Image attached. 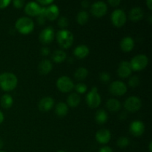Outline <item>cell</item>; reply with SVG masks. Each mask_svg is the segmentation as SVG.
<instances>
[{"label":"cell","instance_id":"6da1fadb","mask_svg":"<svg viewBox=\"0 0 152 152\" xmlns=\"http://www.w3.org/2000/svg\"><path fill=\"white\" fill-rule=\"evenodd\" d=\"M17 83V77L13 73L4 72L0 74V88L3 91H12L16 87Z\"/></svg>","mask_w":152,"mask_h":152},{"label":"cell","instance_id":"7a4b0ae2","mask_svg":"<svg viewBox=\"0 0 152 152\" xmlns=\"http://www.w3.org/2000/svg\"><path fill=\"white\" fill-rule=\"evenodd\" d=\"M56 37L59 45L63 48H68L72 45L73 42H74V35L68 30H59L56 34Z\"/></svg>","mask_w":152,"mask_h":152},{"label":"cell","instance_id":"3957f363","mask_svg":"<svg viewBox=\"0 0 152 152\" xmlns=\"http://www.w3.org/2000/svg\"><path fill=\"white\" fill-rule=\"evenodd\" d=\"M16 28L19 33L23 34H27L31 33L34 30V21L29 17L22 16L17 19L15 24Z\"/></svg>","mask_w":152,"mask_h":152},{"label":"cell","instance_id":"277c9868","mask_svg":"<svg viewBox=\"0 0 152 152\" xmlns=\"http://www.w3.org/2000/svg\"><path fill=\"white\" fill-rule=\"evenodd\" d=\"M148 64V58L145 54H138L134 56L130 62L132 71H141Z\"/></svg>","mask_w":152,"mask_h":152},{"label":"cell","instance_id":"5b68a950","mask_svg":"<svg viewBox=\"0 0 152 152\" xmlns=\"http://www.w3.org/2000/svg\"><path fill=\"white\" fill-rule=\"evenodd\" d=\"M86 102L88 105L91 108H96L100 105L101 96L98 93L96 87H93L91 90L86 95Z\"/></svg>","mask_w":152,"mask_h":152},{"label":"cell","instance_id":"8992f818","mask_svg":"<svg viewBox=\"0 0 152 152\" xmlns=\"http://www.w3.org/2000/svg\"><path fill=\"white\" fill-rule=\"evenodd\" d=\"M56 86L60 91L67 93L74 88V82L67 76H62L56 81Z\"/></svg>","mask_w":152,"mask_h":152},{"label":"cell","instance_id":"52a82bcc","mask_svg":"<svg viewBox=\"0 0 152 152\" xmlns=\"http://www.w3.org/2000/svg\"><path fill=\"white\" fill-rule=\"evenodd\" d=\"M142 106V101L139 97L135 96H129L124 102V107L129 112H134L140 109Z\"/></svg>","mask_w":152,"mask_h":152},{"label":"cell","instance_id":"ba28073f","mask_svg":"<svg viewBox=\"0 0 152 152\" xmlns=\"http://www.w3.org/2000/svg\"><path fill=\"white\" fill-rule=\"evenodd\" d=\"M126 13L122 9H116L112 12L111 15V19L114 25L117 27H122L125 25L126 22Z\"/></svg>","mask_w":152,"mask_h":152},{"label":"cell","instance_id":"9c48e42d","mask_svg":"<svg viewBox=\"0 0 152 152\" xmlns=\"http://www.w3.org/2000/svg\"><path fill=\"white\" fill-rule=\"evenodd\" d=\"M109 91L114 96H122L127 91V86L120 80L114 81L110 84Z\"/></svg>","mask_w":152,"mask_h":152},{"label":"cell","instance_id":"30bf717a","mask_svg":"<svg viewBox=\"0 0 152 152\" xmlns=\"http://www.w3.org/2000/svg\"><path fill=\"white\" fill-rule=\"evenodd\" d=\"M108 10L106 3L102 1H97L93 3L91 7V12L94 16L96 17H101L106 13Z\"/></svg>","mask_w":152,"mask_h":152},{"label":"cell","instance_id":"8fae6325","mask_svg":"<svg viewBox=\"0 0 152 152\" xmlns=\"http://www.w3.org/2000/svg\"><path fill=\"white\" fill-rule=\"evenodd\" d=\"M54 30L53 28L51 26L46 27L45 28L41 31V33L39 35V39L40 42L43 44H49L51 42L54 38Z\"/></svg>","mask_w":152,"mask_h":152},{"label":"cell","instance_id":"7c38bea8","mask_svg":"<svg viewBox=\"0 0 152 152\" xmlns=\"http://www.w3.org/2000/svg\"><path fill=\"white\" fill-rule=\"evenodd\" d=\"M145 131V126L143 123L140 120H134L129 126V132L133 136L140 137Z\"/></svg>","mask_w":152,"mask_h":152},{"label":"cell","instance_id":"4fadbf2b","mask_svg":"<svg viewBox=\"0 0 152 152\" xmlns=\"http://www.w3.org/2000/svg\"><path fill=\"white\" fill-rule=\"evenodd\" d=\"M132 72V67H131L130 62L127 61H123L119 65L117 68V74L121 78H126L131 75Z\"/></svg>","mask_w":152,"mask_h":152},{"label":"cell","instance_id":"5bb4252c","mask_svg":"<svg viewBox=\"0 0 152 152\" xmlns=\"http://www.w3.org/2000/svg\"><path fill=\"white\" fill-rule=\"evenodd\" d=\"M111 137V132L107 129H99L96 134V140L101 144H106L110 141Z\"/></svg>","mask_w":152,"mask_h":152},{"label":"cell","instance_id":"9a60e30c","mask_svg":"<svg viewBox=\"0 0 152 152\" xmlns=\"http://www.w3.org/2000/svg\"><path fill=\"white\" fill-rule=\"evenodd\" d=\"M54 105V99L50 96H45L40 99L38 104L39 109L41 111H48Z\"/></svg>","mask_w":152,"mask_h":152},{"label":"cell","instance_id":"2e32d148","mask_svg":"<svg viewBox=\"0 0 152 152\" xmlns=\"http://www.w3.org/2000/svg\"><path fill=\"white\" fill-rule=\"evenodd\" d=\"M41 6L36 1H30L25 5V11L29 16H38L41 10Z\"/></svg>","mask_w":152,"mask_h":152},{"label":"cell","instance_id":"e0dca14e","mask_svg":"<svg viewBox=\"0 0 152 152\" xmlns=\"http://www.w3.org/2000/svg\"><path fill=\"white\" fill-rule=\"evenodd\" d=\"M59 14V9L56 4H50L45 7V17L49 20H54Z\"/></svg>","mask_w":152,"mask_h":152},{"label":"cell","instance_id":"ac0fdd59","mask_svg":"<svg viewBox=\"0 0 152 152\" xmlns=\"http://www.w3.org/2000/svg\"><path fill=\"white\" fill-rule=\"evenodd\" d=\"M134 47V41L131 37H126L120 42V48L125 52L131 51Z\"/></svg>","mask_w":152,"mask_h":152},{"label":"cell","instance_id":"d6986e66","mask_svg":"<svg viewBox=\"0 0 152 152\" xmlns=\"http://www.w3.org/2000/svg\"><path fill=\"white\" fill-rule=\"evenodd\" d=\"M53 68L51 62L48 59H43L38 65V71L41 74H48Z\"/></svg>","mask_w":152,"mask_h":152},{"label":"cell","instance_id":"ffe728a7","mask_svg":"<svg viewBox=\"0 0 152 152\" xmlns=\"http://www.w3.org/2000/svg\"><path fill=\"white\" fill-rule=\"evenodd\" d=\"M89 48L86 45H80L77 46L74 50V54L79 59H83L86 57L89 53Z\"/></svg>","mask_w":152,"mask_h":152},{"label":"cell","instance_id":"44dd1931","mask_svg":"<svg viewBox=\"0 0 152 152\" xmlns=\"http://www.w3.org/2000/svg\"><path fill=\"white\" fill-rule=\"evenodd\" d=\"M144 16V12L141 7H134L129 12V18L132 21H138L142 19Z\"/></svg>","mask_w":152,"mask_h":152},{"label":"cell","instance_id":"7402d4cb","mask_svg":"<svg viewBox=\"0 0 152 152\" xmlns=\"http://www.w3.org/2000/svg\"><path fill=\"white\" fill-rule=\"evenodd\" d=\"M106 107L111 112H116V111H118L120 109L121 103H120L118 99H115V98H111V99H108V101H107Z\"/></svg>","mask_w":152,"mask_h":152},{"label":"cell","instance_id":"603a6c76","mask_svg":"<svg viewBox=\"0 0 152 152\" xmlns=\"http://www.w3.org/2000/svg\"><path fill=\"white\" fill-rule=\"evenodd\" d=\"M81 97L77 93H71L67 98L68 105L71 107H77L80 104Z\"/></svg>","mask_w":152,"mask_h":152},{"label":"cell","instance_id":"cb8c5ba5","mask_svg":"<svg viewBox=\"0 0 152 152\" xmlns=\"http://www.w3.org/2000/svg\"><path fill=\"white\" fill-rule=\"evenodd\" d=\"M66 53L62 50H55L52 53V59L53 62L60 63L66 59Z\"/></svg>","mask_w":152,"mask_h":152},{"label":"cell","instance_id":"d4e9b609","mask_svg":"<svg viewBox=\"0 0 152 152\" xmlns=\"http://www.w3.org/2000/svg\"><path fill=\"white\" fill-rule=\"evenodd\" d=\"M68 111V107L67 104L65 102H60L56 105L55 108V113L59 117H64L67 114Z\"/></svg>","mask_w":152,"mask_h":152},{"label":"cell","instance_id":"484cf974","mask_svg":"<svg viewBox=\"0 0 152 152\" xmlns=\"http://www.w3.org/2000/svg\"><path fill=\"white\" fill-rule=\"evenodd\" d=\"M108 114L103 109L98 110L95 114V120H96V123L99 124H103V123H106L108 120Z\"/></svg>","mask_w":152,"mask_h":152},{"label":"cell","instance_id":"4316f807","mask_svg":"<svg viewBox=\"0 0 152 152\" xmlns=\"http://www.w3.org/2000/svg\"><path fill=\"white\" fill-rule=\"evenodd\" d=\"M13 102V97L8 94H5L1 97L0 103L4 108H9L12 106Z\"/></svg>","mask_w":152,"mask_h":152},{"label":"cell","instance_id":"83f0119b","mask_svg":"<svg viewBox=\"0 0 152 152\" xmlns=\"http://www.w3.org/2000/svg\"><path fill=\"white\" fill-rule=\"evenodd\" d=\"M88 74V71L87 68H84V67H80V68H77V71L74 73V77L77 80H82L86 79V77H87Z\"/></svg>","mask_w":152,"mask_h":152},{"label":"cell","instance_id":"f1b7e54d","mask_svg":"<svg viewBox=\"0 0 152 152\" xmlns=\"http://www.w3.org/2000/svg\"><path fill=\"white\" fill-rule=\"evenodd\" d=\"M89 15L86 10H81L77 16V20L80 25H85L88 21Z\"/></svg>","mask_w":152,"mask_h":152},{"label":"cell","instance_id":"f546056e","mask_svg":"<svg viewBox=\"0 0 152 152\" xmlns=\"http://www.w3.org/2000/svg\"><path fill=\"white\" fill-rule=\"evenodd\" d=\"M117 145H118L120 148H124L126 147H127L128 145L130 144V140L128 137H121L118 139L117 142Z\"/></svg>","mask_w":152,"mask_h":152},{"label":"cell","instance_id":"4dcf8cb0","mask_svg":"<svg viewBox=\"0 0 152 152\" xmlns=\"http://www.w3.org/2000/svg\"><path fill=\"white\" fill-rule=\"evenodd\" d=\"M140 84V79L137 76H133L130 77L129 80V85L132 88H135L139 86Z\"/></svg>","mask_w":152,"mask_h":152},{"label":"cell","instance_id":"1f68e13d","mask_svg":"<svg viewBox=\"0 0 152 152\" xmlns=\"http://www.w3.org/2000/svg\"><path fill=\"white\" fill-rule=\"evenodd\" d=\"M69 24L68 22V18L65 17V16H61L59 19H58V25L60 28H62V29H65V28H66L67 26Z\"/></svg>","mask_w":152,"mask_h":152},{"label":"cell","instance_id":"d6a6232c","mask_svg":"<svg viewBox=\"0 0 152 152\" xmlns=\"http://www.w3.org/2000/svg\"><path fill=\"white\" fill-rule=\"evenodd\" d=\"M75 89L78 93L84 94L86 92L88 88L86 84H84V83H78V84H77L75 86Z\"/></svg>","mask_w":152,"mask_h":152},{"label":"cell","instance_id":"836d02e7","mask_svg":"<svg viewBox=\"0 0 152 152\" xmlns=\"http://www.w3.org/2000/svg\"><path fill=\"white\" fill-rule=\"evenodd\" d=\"M99 78L100 80V81L102 82V83H108L111 80V76H110V74L108 73L102 72L99 74Z\"/></svg>","mask_w":152,"mask_h":152},{"label":"cell","instance_id":"e575fe53","mask_svg":"<svg viewBox=\"0 0 152 152\" xmlns=\"http://www.w3.org/2000/svg\"><path fill=\"white\" fill-rule=\"evenodd\" d=\"M13 6L16 8H21V7H23L24 4H25V1L23 0H13Z\"/></svg>","mask_w":152,"mask_h":152},{"label":"cell","instance_id":"d590c367","mask_svg":"<svg viewBox=\"0 0 152 152\" xmlns=\"http://www.w3.org/2000/svg\"><path fill=\"white\" fill-rule=\"evenodd\" d=\"M10 3V0H0V8H4L7 7Z\"/></svg>","mask_w":152,"mask_h":152},{"label":"cell","instance_id":"8d00e7d4","mask_svg":"<svg viewBox=\"0 0 152 152\" xmlns=\"http://www.w3.org/2000/svg\"><path fill=\"white\" fill-rule=\"evenodd\" d=\"M40 51H41L42 55H43V56H47V55H48L50 53V49L47 47H42Z\"/></svg>","mask_w":152,"mask_h":152},{"label":"cell","instance_id":"74e56055","mask_svg":"<svg viewBox=\"0 0 152 152\" xmlns=\"http://www.w3.org/2000/svg\"><path fill=\"white\" fill-rule=\"evenodd\" d=\"M53 2V0H38L37 3L42 5H47V4H50Z\"/></svg>","mask_w":152,"mask_h":152},{"label":"cell","instance_id":"f35d334b","mask_svg":"<svg viewBox=\"0 0 152 152\" xmlns=\"http://www.w3.org/2000/svg\"><path fill=\"white\" fill-rule=\"evenodd\" d=\"M121 1L120 0H108V3L113 7H117L120 4Z\"/></svg>","mask_w":152,"mask_h":152},{"label":"cell","instance_id":"ab89813d","mask_svg":"<svg viewBox=\"0 0 152 152\" xmlns=\"http://www.w3.org/2000/svg\"><path fill=\"white\" fill-rule=\"evenodd\" d=\"M99 152H113L112 148L108 146H104L99 149Z\"/></svg>","mask_w":152,"mask_h":152},{"label":"cell","instance_id":"60d3db41","mask_svg":"<svg viewBox=\"0 0 152 152\" xmlns=\"http://www.w3.org/2000/svg\"><path fill=\"white\" fill-rule=\"evenodd\" d=\"M37 22L39 24L42 25L45 22V16H38V18H37Z\"/></svg>","mask_w":152,"mask_h":152},{"label":"cell","instance_id":"b9f144b4","mask_svg":"<svg viewBox=\"0 0 152 152\" xmlns=\"http://www.w3.org/2000/svg\"><path fill=\"white\" fill-rule=\"evenodd\" d=\"M89 4H90V2L88 1H87V0H84V1H83L81 2V5L83 7H88L89 6Z\"/></svg>","mask_w":152,"mask_h":152},{"label":"cell","instance_id":"7bdbcfd3","mask_svg":"<svg viewBox=\"0 0 152 152\" xmlns=\"http://www.w3.org/2000/svg\"><path fill=\"white\" fill-rule=\"evenodd\" d=\"M146 4L148 5V8H149L150 10H151L152 9V0H147Z\"/></svg>","mask_w":152,"mask_h":152},{"label":"cell","instance_id":"ee69618b","mask_svg":"<svg viewBox=\"0 0 152 152\" xmlns=\"http://www.w3.org/2000/svg\"><path fill=\"white\" fill-rule=\"evenodd\" d=\"M127 115H126V112H123L120 116V120H125L126 118Z\"/></svg>","mask_w":152,"mask_h":152},{"label":"cell","instance_id":"f6af8a7d","mask_svg":"<svg viewBox=\"0 0 152 152\" xmlns=\"http://www.w3.org/2000/svg\"><path fill=\"white\" fill-rule=\"evenodd\" d=\"M4 114H3V113L0 111V124L4 121Z\"/></svg>","mask_w":152,"mask_h":152},{"label":"cell","instance_id":"bcb514c9","mask_svg":"<svg viewBox=\"0 0 152 152\" xmlns=\"http://www.w3.org/2000/svg\"><path fill=\"white\" fill-rule=\"evenodd\" d=\"M148 149H149L150 152H152V142H149V146H148Z\"/></svg>","mask_w":152,"mask_h":152},{"label":"cell","instance_id":"7dc6e473","mask_svg":"<svg viewBox=\"0 0 152 152\" xmlns=\"http://www.w3.org/2000/svg\"><path fill=\"white\" fill-rule=\"evenodd\" d=\"M3 145H4V142H3V141L1 140V139H0V149H1V148H2Z\"/></svg>","mask_w":152,"mask_h":152},{"label":"cell","instance_id":"c3c4849f","mask_svg":"<svg viewBox=\"0 0 152 152\" xmlns=\"http://www.w3.org/2000/svg\"><path fill=\"white\" fill-rule=\"evenodd\" d=\"M149 20H150V23H151V16H149Z\"/></svg>","mask_w":152,"mask_h":152},{"label":"cell","instance_id":"681fc988","mask_svg":"<svg viewBox=\"0 0 152 152\" xmlns=\"http://www.w3.org/2000/svg\"><path fill=\"white\" fill-rule=\"evenodd\" d=\"M57 152H66V151H62V150H59V151H58Z\"/></svg>","mask_w":152,"mask_h":152},{"label":"cell","instance_id":"f907efd6","mask_svg":"<svg viewBox=\"0 0 152 152\" xmlns=\"http://www.w3.org/2000/svg\"><path fill=\"white\" fill-rule=\"evenodd\" d=\"M0 152H5V151H0Z\"/></svg>","mask_w":152,"mask_h":152}]
</instances>
